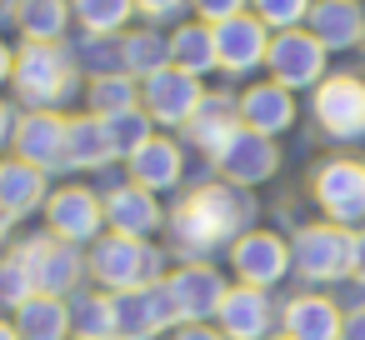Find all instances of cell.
Returning <instances> with one entry per match:
<instances>
[{"label":"cell","instance_id":"obj_1","mask_svg":"<svg viewBox=\"0 0 365 340\" xmlns=\"http://www.w3.org/2000/svg\"><path fill=\"white\" fill-rule=\"evenodd\" d=\"M255 220V200L240 185H195L175 210H170V245L185 260H205L215 245H235Z\"/></svg>","mask_w":365,"mask_h":340},{"label":"cell","instance_id":"obj_2","mask_svg":"<svg viewBox=\"0 0 365 340\" xmlns=\"http://www.w3.org/2000/svg\"><path fill=\"white\" fill-rule=\"evenodd\" d=\"M86 91L66 41H21L16 46V76H11V101L16 110H61Z\"/></svg>","mask_w":365,"mask_h":340},{"label":"cell","instance_id":"obj_3","mask_svg":"<svg viewBox=\"0 0 365 340\" xmlns=\"http://www.w3.org/2000/svg\"><path fill=\"white\" fill-rule=\"evenodd\" d=\"M86 270H91V285L106 290V295L145 290V285H160L170 275L165 255L150 240H130V235H115V230H106L96 245H86Z\"/></svg>","mask_w":365,"mask_h":340},{"label":"cell","instance_id":"obj_4","mask_svg":"<svg viewBox=\"0 0 365 340\" xmlns=\"http://www.w3.org/2000/svg\"><path fill=\"white\" fill-rule=\"evenodd\" d=\"M11 255H16V260L31 270V280H36V295L71 300V295H76V290H86V280H91V270H86V250H81V245H66V240H56L51 230L16 240V245H11Z\"/></svg>","mask_w":365,"mask_h":340},{"label":"cell","instance_id":"obj_5","mask_svg":"<svg viewBox=\"0 0 365 340\" xmlns=\"http://www.w3.org/2000/svg\"><path fill=\"white\" fill-rule=\"evenodd\" d=\"M46 230L66 245H96L106 235V200L96 185H81V180H66V185H51L46 195Z\"/></svg>","mask_w":365,"mask_h":340},{"label":"cell","instance_id":"obj_6","mask_svg":"<svg viewBox=\"0 0 365 340\" xmlns=\"http://www.w3.org/2000/svg\"><path fill=\"white\" fill-rule=\"evenodd\" d=\"M325 56H330V51L300 26V31H280V36H270L265 71H270L275 86H285V91L295 96V91H315V86L325 81Z\"/></svg>","mask_w":365,"mask_h":340},{"label":"cell","instance_id":"obj_7","mask_svg":"<svg viewBox=\"0 0 365 340\" xmlns=\"http://www.w3.org/2000/svg\"><path fill=\"white\" fill-rule=\"evenodd\" d=\"M200 101H205V81H195V76H185L175 66H165L150 81H140V110L165 130H185V120L200 110Z\"/></svg>","mask_w":365,"mask_h":340},{"label":"cell","instance_id":"obj_8","mask_svg":"<svg viewBox=\"0 0 365 340\" xmlns=\"http://www.w3.org/2000/svg\"><path fill=\"white\" fill-rule=\"evenodd\" d=\"M11 155H21L26 165H36L46 175H71V165H66V110H21L16 135H11Z\"/></svg>","mask_w":365,"mask_h":340},{"label":"cell","instance_id":"obj_9","mask_svg":"<svg viewBox=\"0 0 365 340\" xmlns=\"http://www.w3.org/2000/svg\"><path fill=\"white\" fill-rule=\"evenodd\" d=\"M165 290L175 300V315L180 325H205L210 315H220V300H225V275L210 265V260H185L165 275Z\"/></svg>","mask_w":365,"mask_h":340},{"label":"cell","instance_id":"obj_10","mask_svg":"<svg viewBox=\"0 0 365 340\" xmlns=\"http://www.w3.org/2000/svg\"><path fill=\"white\" fill-rule=\"evenodd\" d=\"M310 110L325 135L360 140L365 135V81L360 76H325L310 96Z\"/></svg>","mask_w":365,"mask_h":340},{"label":"cell","instance_id":"obj_11","mask_svg":"<svg viewBox=\"0 0 365 340\" xmlns=\"http://www.w3.org/2000/svg\"><path fill=\"white\" fill-rule=\"evenodd\" d=\"M110 305H115V340H160L170 325H180L165 280L160 285H145V290L110 295Z\"/></svg>","mask_w":365,"mask_h":340},{"label":"cell","instance_id":"obj_12","mask_svg":"<svg viewBox=\"0 0 365 340\" xmlns=\"http://www.w3.org/2000/svg\"><path fill=\"white\" fill-rule=\"evenodd\" d=\"M350 245L355 235H345L340 225H305L295 240H290V265L305 275V280H340L350 275Z\"/></svg>","mask_w":365,"mask_h":340},{"label":"cell","instance_id":"obj_13","mask_svg":"<svg viewBox=\"0 0 365 340\" xmlns=\"http://www.w3.org/2000/svg\"><path fill=\"white\" fill-rule=\"evenodd\" d=\"M210 165L220 170V180H225V185L250 190V185H260V180H270V175L280 170V150H275V140H270V135H255V130H245V125H240Z\"/></svg>","mask_w":365,"mask_h":340},{"label":"cell","instance_id":"obj_14","mask_svg":"<svg viewBox=\"0 0 365 340\" xmlns=\"http://www.w3.org/2000/svg\"><path fill=\"white\" fill-rule=\"evenodd\" d=\"M310 190L335 225H360L365 220V165L360 160H325L315 170Z\"/></svg>","mask_w":365,"mask_h":340},{"label":"cell","instance_id":"obj_15","mask_svg":"<svg viewBox=\"0 0 365 340\" xmlns=\"http://www.w3.org/2000/svg\"><path fill=\"white\" fill-rule=\"evenodd\" d=\"M101 200H106V230H115V235L150 240V235L165 225V210H160L155 190H145V185H135V180L106 185V190H101Z\"/></svg>","mask_w":365,"mask_h":340},{"label":"cell","instance_id":"obj_16","mask_svg":"<svg viewBox=\"0 0 365 340\" xmlns=\"http://www.w3.org/2000/svg\"><path fill=\"white\" fill-rule=\"evenodd\" d=\"M230 270L240 275V285H255V290H270L275 280L290 275V245L270 230H245L235 245H230Z\"/></svg>","mask_w":365,"mask_h":340},{"label":"cell","instance_id":"obj_17","mask_svg":"<svg viewBox=\"0 0 365 340\" xmlns=\"http://www.w3.org/2000/svg\"><path fill=\"white\" fill-rule=\"evenodd\" d=\"M210 31H215V61H220L225 76H250V71L265 66L270 31H265L250 11L235 16V21H225V26H210Z\"/></svg>","mask_w":365,"mask_h":340},{"label":"cell","instance_id":"obj_18","mask_svg":"<svg viewBox=\"0 0 365 340\" xmlns=\"http://www.w3.org/2000/svg\"><path fill=\"white\" fill-rule=\"evenodd\" d=\"M235 130H240V105H235V96H230V91H205L200 110L185 120V130H180V135H185L205 160H215Z\"/></svg>","mask_w":365,"mask_h":340},{"label":"cell","instance_id":"obj_19","mask_svg":"<svg viewBox=\"0 0 365 340\" xmlns=\"http://www.w3.org/2000/svg\"><path fill=\"white\" fill-rule=\"evenodd\" d=\"M215 320H220V335H225V340H270L275 305H270V295L255 290V285H230Z\"/></svg>","mask_w":365,"mask_h":340},{"label":"cell","instance_id":"obj_20","mask_svg":"<svg viewBox=\"0 0 365 340\" xmlns=\"http://www.w3.org/2000/svg\"><path fill=\"white\" fill-rule=\"evenodd\" d=\"M235 105H240V125L255 130V135H270V140H275L280 130L295 125V96H290L285 86H275V81L245 86V91L235 96Z\"/></svg>","mask_w":365,"mask_h":340},{"label":"cell","instance_id":"obj_21","mask_svg":"<svg viewBox=\"0 0 365 340\" xmlns=\"http://www.w3.org/2000/svg\"><path fill=\"white\" fill-rule=\"evenodd\" d=\"M180 175H185V150H180V140H170V135H150L130 160H125V180H135V185H145V190H175L180 185Z\"/></svg>","mask_w":365,"mask_h":340},{"label":"cell","instance_id":"obj_22","mask_svg":"<svg viewBox=\"0 0 365 340\" xmlns=\"http://www.w3.org/2000/svg\"><path fill=\"white\" fill-rule=\"evenodd\" d=\"M305 31L325 51H350V46H365V11L360 0H315Z\"/></svg>","mask_w":365,"mask_h":340},{"label":"cell","instance_id":"obj_23","mask_svg":"<svg viewBox=\"0 0 365 340\" xmlns=\"http://www.w3.org/2000/svg\"><path fill=\"white\" fill-rule=\"evenodd\" d=\"M51 195V175L26 165L21 155H0V205H6L16 220H31L36 210H46Z\"/></svg>","mask_w":365,"mask_h":340},{"label":"cell","instance_id":"obj_24","mask_svg":"<svg viewBox=\"0 0 365 340\" xmlns=\"http://www.w3.org/2000/svg\"><path fill=\"white\" fill-rule=\"evenodd\" d=\"M115 155H110V140H106V120L81 110V115H66V165L71 170H106Z\"/></svg>","mask_w":365,"mask_h":340},{"label":"cell","instance_id":"obj_25","mask_svg":"<svg viewBox=\"0 0 365 340\" xmlns=\"http://www.w3.org/2000/svg\"><path fill=\"white\" fill-rule=\"evenodd\" d=\"M280 320H285V335L290 340H340V305L335 300H325V295H295L285 310H280Z\"/></svg>","mask_w":365,"mask_h":340},{"label":"cell","instance_id":"obj_26","mask_svg":"<svg viewBox=\"0 0 365 340\" xmlns=\"http://www.w3.org/2000/svg\"><path fill=\"white\" fill-rule=\"evenodd\" d=\"M170 66L185 71V76H195V81L215 76L220 71V61H215V31L200 26V21L170 26Z\"/></svg>","mask_w":365,"mask_h":340},{"label":"cell","instance_id":"obj_27","mask_svg":"<svg viewBox=\"0 0 365 340\" xmlns=\"http://www.w3.org/2000/svg\"><path fill=\"white\" fill-rule=\"evenodd\" d=\"M11 26L21 31V41H71L76 16H71V0H21Z\"/></svg>","mask_w":365,"mask_h":340},{"label":"cell","instance_id":"obj_28","mask_svg":"<svg viewBox=\"0 0 365 340\" xmlns=\"http://www.w3.org/2000/svg\"><path fill=\"white\" fill-rule=\"evenodd\" d=\"M120 61H125V76L135 81H150L155 71L170 66V31L160 26H135L120 36Z\"/></svg>","mask_w":365,"mask_h":340},{"label":"cell","instance_id":"obj_29","mask_svg":"<svg viewBox=\"0 0 365 340\" xmlns=\"http://www.w3.org/2000/svg\"><path fill=\"white\" fill-rule=\"evenodd\" d=\"M11 320H16L21 340H71V305L56 295H31Z\"/></svg>","mask_w":365,"mask_h":340},{"label":"cell","instance_id":"obj_30","mask_svg":"<svg viewBox=\"0 0 365 340\" xmlns=\"http://www.w3.org/2000/svg\"><path fill=\"white\" fill-rule=\"evenodd\" d=\"M81 81H96V76H120L125 61H120V36H91V31H71L66 41Z\"/></svg>","mask_w":365,"mask_h":340},{"label":"cell","instance_id":"obj_31","mask_svg":"<svg viewBox=\"0 0 365 340\" xmlns=\"http://www.w3.org/2000/svg\"><path fill=\"white\" fill-rule=\"evenodd\" d=\"M66 305H71V340H115V305L106 290H76Z\"/></svg>","mask_w":365,"mask_h":340},{"label":"cell","instance_id":"obj_32","mask_svg":"<svg viewBox=\"0 0 365 340\" xmlns=\"http://www.w3.org/2000/svg\"><path fill=\"white\" fill-rule=\"evenodd\" d=\"M81 101H86V110L91 115H120V110H135L140 105V81L135 76H96V81H86V91H81Z\"/></svg>","mask_w":365,"mask_h":340},{"label":"cell","instance_id":"obj_33","mask_svg":"<svg viewBox=\"0 0 365 340\" xmlns=\"http://www.w3.org/2000/svg\"><path fill=\"white\" fill-rule=\"evenodd\" d=\"M71 16H76V31L125 36L135 21V0H71Z\"/></svg>","mask_w":365,"mask_h":340},{"label":"cell","instance_id":"obj_34","mask_svg":"<svg viewBox=\"0 0 365 340\" xmlns=\"http://www.w3.org/2000/svg\"><path fill=\"white\" fill-rule=\"evenodd\" d=\"M150 135H155V120L140 105L135 110H120V115H106V140H110V155L115 160H130Z\"/></svg>","mask_w":365,"mask_h":340},{"label":"cell","instance_id":"obj_35","mask_svg":"<svg viewBox=\"0 0 365 340\" xmlns=\"http://www.w3.org/2000/svg\"><path fill=\"white\" fill-rule=\"evenodd\" d=\"M310 6H315V0H250V16L270 36H280V31H300L310 21Z\"/></svg>","mask_w":365,"mask_h":340},{"label":"cell","instance_id":"obj_36","mask_svg":"<svg viewBox=\"0 0 365 340\" xmlns=\"http://www.w3.org/2000/svg\"><path fill=\"white\" fill-rule=\"evenodd\" d=\"M31 295H36L31 270H26V265H21V260L6 250V255H0V310H11V315H16V310H21Z\"/></svg>","mask_w":365,"mask_h":340},{"label":"cell","instance_id":"obj_37","mask_svg":"<svg viewBox=\"0 0 365 340\" xmlns=\"http://www.w3.org/2000/svg\"><path fill=\"white\" fill-rule=\"evenodd\" d=\"M245 11H250V0H190V16L200 26H225V21L245 16Z\"/></svg>","mask_w":365,"mask_h":340},{"label":"cell","instance_id":"obj_38","mask_svg":"<svg viewBox=\"0 0 365 340\" xmlns=\"http://www.w3.org/2000/svg\"><path fill=\"white\" fill-rule=\"evenodd\" d=\"M185 11H190V0H135V16L145 26H180Z\"/></svg>","mask_w":365,"mask_h":340},{"label":"cell","instance_id":"obj_39","mask_svg":"<svg viewBox=\"0 0 365 340\" xmlns=\"http://www.w3.org/2000/svg\"><path fill=\"white\" fill-rule=\"evenodd\" d=\"M16 120H21V110H16V101H6V96H0V150H11V135H16Z\"/></svg>","mask_w":365,"mask_h":340},{"label":"cell","instance_id":"obj_40","mask_svg":"<svg viewBox=\"0 0 365 340\" xmlns=\"http://www.w3.org/2000/svg\"><path fill=\"white\" fill-rule=\"evenodd\" d=\"M170 340H225V335H220V325H210V320H205V325H175V335H170Z\"/></svg>","mask_w":365,"mask_h":340},{"label":"cell","instance_id":"obj_41","mask_svg":"<svg viewBox=\"0 0 365 340\" xmlns=\"http://www.w3.org/2000/svg\"><path fill=\"white\" fill-rule=\"evenodd\" d=\"M11 76H16V46H11L6 36H0V91L11 86Z\"/></svg>","mask_w":365,"mask_h":340},{"label":"cell","instance_id":"obj_42","mask_svg":"<svg viewBox=\"0 0 365 340\" xmlns=\"http://www.w3.org/2000/svg\"><path fill=\"white\" fill-rule=\"evenodd\" d=\"M340 340H365V305L345 315V325H340Z\"/></svg>","mask_w":365,"mask_h":340},{"label":"cell","instance_id":"obj_43","mask_svg":"<svg viewBox=\"0 0 365 340\" xmlns=\"http://www.w3.org/2000/svg\"><path fill=\"white\" fill-rule=\"evenodd\" d=\"M350 270L365 280V230H360V235H355V245H350Z\"/></svg>","mask_w":365,"mask_h":340},{"label":"cell","instance_id":"obj_44","mask_svg":"<svg viewBox=\"0 0 365 340\" xmlns=\"http://www.w3.org/2000/svg\"><path fill=\"white\" fill-rule=\"evenodd\" d=\"M11 230H16V215H11L6 205H0V245H6V240H11Z\"/></svg>","mask_w":365,"mask_h":340},{"label":"cell","instance_id":"obj_45","mask_svg":"<svg viewBox=\"0 0 365 340\" xmlns=\"http://www.w3.org/2000/svg\"><path fill=\"white\" fill-rule=\"evenodd\" d=\"M0 340H21V330H16V320H11V315H0Z\"/></svg>","mask_w":365,"mask_h":340},{"label":"cell","instance_id":"obj_46","mask_svg":"<svg viewBox=\"0 0 365 340\" xmlns=\"http://www.w3.org/2000/svg\"><path fill=\"white\" fill-rule=\"evenodd\" d=\"M270 340H290V335H270Z\"/></svg>","mask_w":365,"mask_h":340},{"label":"cell","instance_id":"obj_47","mask_svg":"<svg viewBox=\"0 0 365 340\" xmlns=\"http://www.w3.org/2000/svg\"><path fill=\"white\" fill-rule=\"evenodd\" d=\"M360 51H365V46H360Z\"/></svg>","mask_w":365,"mask_h":340}]
</instances>
